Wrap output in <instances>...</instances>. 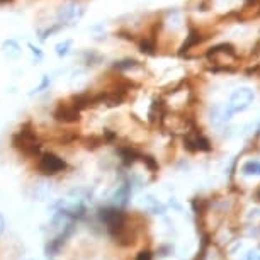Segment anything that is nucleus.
<instances>
[{
  "mask_svg": "<svg viewBox=\"0 0 260 260\" xmlns=\"http://www.w3.org/2000/svg\"><path fill=\"white\" fill-rule=\"evenodd\" d=\"M129 197H131V185L128 182L121 184L118 189H116L114 196H112V201H114L116 207H124L129 202Z\"/></svg>",
  "mask_w": 260,
  "mask_h": 260,
  "instance_id": "nucleus-6",
  "label": "nucleus"
},
{
  "mask_svg": "<svg viewBox=\"0 0 260 260\" xmlns=\"http://www.w3.org/2000/svg\"><path fill=\"white\" fill-rule=\"evenodd\" d=\"M55 119L60 123H75L80 119V111L75 109L73 106H67V104H60L55 111Z\"/></svg>",
  "mask_w": 260,
  "mask_h": 260,
  "instance_id": "nucleus-5",
  "label": "nucleus"
},
{
  "mask_svg": "<svg viewBox=\"0 0 260 260\" xmlns=\"http://www.w3.org/2000/svg\"><path fill=\"white\" fill-rule=\"evenodd\" d=\"M112 67L116 68V70H133V68L138 67V62L136 60H131V58H126V60H121V62H116Z\"/></svg>",
  "mask_w": 260,
  "mask_h": 260,
  "instance_id": "nucleus-11",
  "label": "nucleus"
},
{
  "mask_svg": "<svg viewBox=\"0 0 260 260\" xmlns=\"http://www.w3.org/2000/svg\"><path fill=\"white\" fill-rule=\"evenodd\" d=\"M4 229H6V219H4V216L0 214V236H2Z\"/></svg>",
  "mask_w": 260,
  "mask_h": 260,
  "instance_id": "nucleus-18",
  "label": "nucleus"
},
{
  "mask_svg": "<svg viewBox=\"0 0 260 260\" xmlns=\"http://www.w3.org/2000/svg\"><path fill=\"white\" fill-rule=\"evenodd\" d=\"M258 260H260V255H258Z\"/></svg>",
  "mask_w": 260,
  "mask_h": 260,
  "instance_id": "nucleus-22",
  "label": "nucleus"
},
{
  "mask_svg": "<svg viewBox=\"0 0 260 260\" xmlns=\"http://www.w3.org/2000/svg\"><path fill=\"white\" fill-rule=\"evenodd\" d=\"M62 28H63V24H56V26H53V28H48L46 31H41V33H40V40H41V41H46L48 36H51L53 33L60 31Z\"/></svg>",
  "mask_w": 260,
  "mask_h": 260,
  "instance_id": "nucleus-14",
  "label": "nucleus"
},
{
  "mask_svg": "<svg viewBox=\"0 0 260 260\" xmlns=\"http://www.w3.org/2000/svg\"><path fill=\"white\" fill-rule=\"evenodd\" d=\"M140 50L143 51V53H146V55H155V50H157V46H155L153 40H148V38H145V40L140 43Z\"/></svg>",
  "mask_w": 260,
  "mask_h": 260,
  "instance_id": "nucleus-12",
  "label": "nucleus"
},
{
  "mask_svg": "<svg viewBox=\"0 0 260 260\" xmlns=\"http://www.w3.org/2000/svg\"><path fill=\"white\" fill-rule=\"evenodd\" d=\"M9 2H14V0H0V4H9Z\"/></svg>",
  "mask_w": 260,
  "mask_h": 260,
  "instance_id": "nucleus-20",
  "label": "nucleus"
},
{
  "mask_svg": "<svg viewBox=\"0 0 260 260\" xmlns=\"http://www.w3.org/2000/svg\"><path fill=\"white\" fill-rule=\"evenodd\" d=\"M48 87H50V77H48V75H43V80H41V84H40V85H38V87H36V89H34V90H33V92H31V94H29V95H34V94H40V92H43V90H45V89H48Z\"/></svg>",
  "mask_w": 260,
  "mask_h": 260,
  "instance_id": "nucleus-15",
  "label": "nucleus"
},
{
  "mask_svg": "<svg viewBox=\"0 0 260 260\" xmlns=\"http://www.w3.org/2000/svg\"><path fill=\"white\" fill-rule=\"evenodd\" d=\"M2 51L9 60H19L23 55V48L16 40H6L2 43Z\"/></svg>",
  "mask_w": 260,
  "mask_h": 260,
  "instance_id": "nucleus-7",
  "label": "nucleus"
},
{
  "mask_svg": "<svg viewBox=\"0 0 260 260\" xmlns=\"http://www.w3.org/2000/svg\"><path fill=\"white\" fill-rule=\"evenodd\" d=\"M253 90L248 89V87H241V89H236L235 92L231 94V97H229V102L226 106V109L223 111V121L226 123V121L231 119L233 114H236V112H243L245 109H248L250 104L253 102Z\"/></svg>",
  "mask_w": 260,
  "mask_h": 260,
  "instance_id": "nucleus-1",
  "label": "nucleus"
},
{
  "mask_svg": "<svg viewBox=\"0 0 260 260\" xmlns=\"http://www.w3.org/2000/svg\"><path fill=\"white\" fill-rule=\"evenodd\" d=\"M84 14H85V7L79 0H68V2H65L63 6L58 9V12H56L60 24L63 26L77 24L82 17H84Z\"/></svg>",
  "mask_w": 260,
  "mask_h": 260,
  "instance_id": "nucleus-3",
  "label": "nucleus"
},
{
  "mask_svg": "<svg viewBox=\"0 0 260 260\" xmlns=\"http://www.w3.org/2000/svg\"><path fill=\"white\" fill-rule=\"evenodd\" d=\"M170 206L173 207V209L180 211V204H179V202H177V201H175V197H172V199H170Z\"/></svg>",
  "mask_w": 260,
  "mask_h": 260,
  "instance_id": "nucleus-19",
  "label": "nucleus"
},
{
  "mask_svg": "<svg viewBox=\"0 0 260 260\" xmlns=\"http://www.w3.org/2000/svg\"><path fill=\"white\" fill-rule=\"evenodd\" d=\"M28 48L31 50V53H33L34 58H36V63H40L41 60H43V56H45V55H43V51L38 46H34L33 43H28Z\"/></svg>",
  "mask_w": 260,
  "mask_h": 260,
  "instance_id": "nucleus-16",
  "label": "nucleus"
},
{
  "mask_svg": "<svg viewBox=\"0 0 260 260\" xmlns=\"http://www.w3.org/2000/svg\"><path fill=\"white\" fill-rule=\"evenodd\" d=\"M40 172L45 173V175H55V173L65 170L67 163H65L63 158H60L58 155L55 153H45L40 158Z\"/></svg>",
  "mask_w": 260,
  "mask_h": 260,
  "instance_id": "nucleus-4",
  "label": "nucleus"
},
{
  "mask_svg": "<svg viewBox=\"0 0 260 260\" xmlns=\"http://www.w3.org/2000/svg\"><path fill=\"white\" fill-rule=\"evenodd\" d=\"M201 43V34H199L196 29H190V33H189V36H187V41L184 43V46H182V51L180 53H184V51H189L190 48L192 46H196Z\"/></svg>",
  "mask_w": 260,
  "mask_h": 260,
  "instance_id": "nucleus-10",
  "label": "nucleus"
},
{
  "mask_svg": "<svg viewBox=\"0 0 260 260\" xmlns=\"http://www.w3.org/2000/svg\"><path fill=\"white\" fill-rule=\"evenodd\" d=\"M99 218L114 236H121L126 229V214L121 207H102L99 211Z\"/></svg>",
  "mask_w": 260,
  "mask_h": 260,
  "instance_id": "nucleus-2",
  "label": "nucleus"
},
{
  "mask_svg": "<svg viewBox=\"0 0 260 260\" xmlns=\"http://www.w3.org/2000/svg\"><path fill=\"white\" fill-rule=\"evenodd\" d=\"M143 206L146 207V209L150 211V213L153 214H165L167 213V206L162 204V202L158 201V199H155L153 196H145L143 197Z\"/></svg>",
  "mask_w": 260,
  "mask_h": 260,
  "instance_id": "nucleus-8",
  "label": "nucleus"
},
{
  "mask_svg": "<svg viewBox=\"0 0 260 260\" xmlns=\"http://www.w3.org/2000/svg\"><path fill=\"white\" fill-rule=\"evenodd\" d=\"M70 46H72V40H67L63 43H58V45L55 46V51L56 55L60 56V58H63V56L68 55V51H70Z\"/></svg>",
  "mask_w": 260,
  "mask_h": 260,
  "instance_id": "nucleus-13",
  "label": "nucleus"
},
{
  "mask_svg": "<svg viewBox=\"0 0 260 260\" xmlns=\"http://www.w3.org/2000/svg\"><path fill=\"white\" fill-rule=\"evenodd\" d=\"M241 173H243V175L260 177V162L258 160H248V162L243 163V167H241Z\"/></svg>",
  "mask_w": 260,
  "mask_h": 260,
  "instance_id": "nucleus-9",
  "label": "nucleus"
},
{
  "mask_svg": "<svg viewBox=\"0 0 260 260\" xmlns=\"http://www.w3.org/2000/svg\"><path fill=\"white\" fill-rule=\"evenodd\" d=\"M136 260H151V253L148 252V250H143V252L138 253Z\"/></svg>",
  "mask_w": 260,
  "mask_h": 260,
  "instance_id": "nucleus-17",
  "label": "nucleus"
},
{
  "mask_svg": "<svg viewBox=\"0 0 260 260\" xmlns=\"http://www.w3.org/2000/svg\"><path fill=\"white\" fill-rule=\"evenodd\" d=\"M257 134H260V126H258V129H257Z\"/></svg>",
  "mask_w": 260,
  "mask_h": 260,
  "instance_id": "nucleus-21",
  "label": "nucleus"
}]
</instances>
